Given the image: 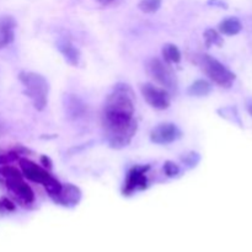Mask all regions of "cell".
I'll use <instances>...</instances> for the list:
<instances>
[{
  "mask_svg": "<svg viewBox=\"0 0 252 252\" xmlns=\"http://www.w3.org/2000/svg\"><path fill=\"white\" fill-rule=\"evenodd\" d=\"M134 101L129 86L118 84L106 98L102 110V129L107 144L112 149H123L137 133Z\"/></svg>",
  "mask_w": 252,
  "mask_h": 252,
  "instance_id": "6da1fadb",
  "label": "cell"
},
{
  "mask_svg": "<svg viewBox=\"0 0 252 252\" xmlns=\"http://www.w3.org/2000/svg\"><path fill=\"white\" fill-rule=\"evenodd\" d=\"M20 81L25 88V94L32 101L37 111H43L48 103L49 86L44 76L33 71H22L19 75Z\"/></svg>",
  "mask_w": 252,
  "mask_h": 252,
  "instance_id": "7a4b0ae2",
  "label": "cell"
},
{
  "mask_svg": "<svg viewBox=\"0 0 252 252\" xmlns=\"http://www.w3.org/2000/svg\"><path fill=\"white\" fill-rule=\"evenodd\" d=\"M199 64H201L202 69L207 74V76L221 88H231L233 83L235 81V74L229 70L224 64H221L220 62L217 61L213 57L208 56V54L201 56Z\"/></svg>",
  "mask_w": 252,
  "mask_h": 252,
  "instance_id": "3957f363",
  "label": "cell"
},
{
  "mask_svg": "<svg viewBox=\"0 0 252 252\" xmlns=\"http://www.w3.org/2000/svg\"><path fill=\"white\" fill-rule=\"evenodd\" d=\"M147 70L148 74L159 85L164 86V89H167V90H174V89H176V76H175L174 71L171 70V68H170L166 62L164 63L159 58L150 59L147 65Z\"/></svg>",
  "mask_w": 252,
  "mask_h": 252,
  "instance_id": "277c9868",
  "label": "cell"
},
{
  "mask_svg": "<svg viewBox=\"0 0 252 252\" xmlns=\"http://www.w3.org/2000/svg\"><path fill=\"white\" fill-rule=\"evenodd\" d=\"M150 169L149 165H137L128 171L126 181L122 187L123 196H132L134 192L143 191L148 189V177L147 172Z\"/></svg>",
  "mask_w": 252,
  "mask_h": 252,
  "instance_id": "5b68a950",
  "label": "cell"
},
{
  "mask_svg": "<svg viewBox=\"0 0 252 252\" xmlns=\"http://www.w3.org/2000/svg\"><path fill=\"white\" fill-rule=\"evenodd\" d=\"M140 91L144 100L155 110L162 111L170 107L171 100H170L169 93L165 89L147 83L140 85Z\"/></svg>",
  "mask_w": 252,
  "mask_h": 252,
  "instance_id": "8992f818",
  "label": "cell"
},
{
  "mask_svg": "<svg viewBox=\"0 0 252 252\" xmlns=\"http://www.w3.org/2000/svg\"><path fill=\"white\" fill-rule=\"evenodd\" d=\"M181 137V129L174 123H160L150 133V140L159 145L171 144Z\"/></svg>",
  "mask_w": 252,
  "mask_h": 252,
  "instance_id": "52a82bcc",
  "label": "cell"
},
{
  "mask_svg": "<svg viewBox=\"0 0 252 252\" xmlns=\"http://www.w3.org/2000/svg\"><path fill=\"white\" fill-rule=\"evenodd\" d=\"M19 164L25 177H27L31 181L37 182V184H41L43 187H46L54 179L46 169L38 166V165L34 164L31 160L26 159V158H21L19 160Z\"/></svg>",
  "mask_w": 252,
  "mask_h": 252,
  "instance_id": "ba28073f",
  "label": "cell"
},
{
  "mask_svg": "<svg viewBox=\"0 0 252 252\" xmlns=\"http://www.w3.org/2000/svg\"><path fill=\"white\" fill-rule=\"evenodd\" d=\"M6 189H9L10 193L24 206H29L34 202V193L31 187L24 181L22 177H15V179L6 180L4 182Z\"/></svg>",
  "mask_w": 252,
  "mask_h": 252,
  "instance_id": "9c48e42d",
  "label": "cell"
},
{
  "mask_svg": "<svg viewBox=\"0 0 252 252\" xmlns=\"http://www.w3.org/2000/svg\"><path fill=\"white\" fill-rule=\"evenodd\" d=\"M57 204H61L64 207H74L78 206L81 201V191L79 187L74 186L71 184L62 185L61 192L58 196L53 199Z\"/></svg>",
  "mask_w": 252,
  "mask_h": 252,
  "instance_id": "30bf717a",
  "label": "cell"
},
{
  "mask_svg": "<svg viewBox=\"0 0 252 252\" xmlns=\"http://www.w3.org/2000/svg\"><path fill=\"white\" fill-rule=\"evenodd\" d=\"M57 48L61 52L63 58L71 66H78L80 63V51L68 38H59L57 41Z\"/></svg>",
  "mask_w": 252,
  "mask_h": 252,
  "instance_id": "8fae6325",
  "label": "cell"
},
{
  "mask_svg": "<svg viewBox=\"0 0 252 252\" xmlns=\"http://www.w3.org/2000/svg\"><path fill=\"white\" fill-rule=\"evenodd\" d=\"M16 21L10 15L0 16V49L9 46L15 38Z\"/></svg>",
  "mask_w": 252,
  "mask_h": 252,
  "instance_id": "7c38bea8",
  "label": "cell"
},
{
  "mask_svg": "<svg viewBox=\"0 0 252 252\" xmlns=\"http://www.w3.org/2000/svg\"><path fill=\"white\" fill-rule=\"evenodd\" d=\"M64 110L70 120H79L86 112V105L76 95H66L64 98Z\"/></svg>",
  "mask_w": 252,
  "mask_h": 252,
  "instance_id": "4fadbf2b",
  "label": "cell"
},
{
  "mask_svg": "<svg viewBox=\"0 0 252 252\" xmlns=\"http://www.w3.org/2000/svg\"><path fill=\"white\" fill-rule=\"evenodd\" d=\"M29 153L30 150L21 147V145H16V147L10 148L7 150H0V166L9 165L10 162L15 161V160H20L21 155L29 154Z\"/></svg>",
  "mask_w": 252,
  "mask_h": 252,
  "instance_id": "5bb4252c",
  "label": "cell"
},
{
  "mask_svg": "<svg viewBox=\"0 0 252 252\" xmlns=\"http://www.w3.org/2000/svg\"><path fill=\"white\" fill-rule=\"evenodd\" d=\"M219 31L225 36H235L243 30V24L238 17H228L219 24Z\"/></svg>",
  "mask_w": 252,
  "mask_h": 252,
  "instance_id": "9a60e30c",
  "label": "cell"
},
{
  "mask_svg": "<svg viewBox=\"0 0 252 252\" xmlns=\"http://www.w3.org/2000/svg\"><path fill=\"white\" fill-rule=\"evenodd\" d=\"M189 94L191 96H196V97H203L211 94L212 91V85L207 80L203 79H199L196 80L194 83L191 84V86L189 88Z\"/></svg>",
  "mask_w": 252,
  "mask_h": 252,
  "instance_id": "2e32d148",
  "label": "cell"
},
{
  "mask_svg": "<svg viewBox=\"0 0 252 252\" xmlns=\"http://www.w3.org/2000/svg\"><path fill=\"white\" fill-rule=\"evenodd\" d=\"M162 57L167 64H177L181 61V52L177 46L172 43H166L162 47Z\"/></svg>",
  "mask_w": 252,
  "mask_h": 252,
  "instance_id": "e0dca14e",
  "label": "cell"
},
{
  "mask_svg": "<svg viewBox=\"0 0 252 252\" xmlns=\"http://www.w3.org/2000/svg\"><path fill=\"white\" fill-rule=\"evenodd\" d=\"M204 41H206V46L211 47V46H219L220 47L223 44V38L220 37V34L216 31L214 29H208L206 30L203 34Z\"/></svg>",
  "mask_w": 252,
  "mask_h": 252,
  "instance_id": "ac0fdd59",
  "label": "cell"
},
{
  "mask_svg": "<svg viewBox=\"0 0 252 252\" xmlns=\"http://www.w3.org/2000/svg\"><path fill=\"white\" fill-rule=\"evenodd\" d=\"M160 6H161V0H140L139 5H138V7L145 14L157 12Z\"/></svg>",
  "mask_w": 252,
  "mask_h": 252,
  "instance_id": "d6986e66",
  "label": "cell"
},
{
  "mask_svg": "<svg viewBox=\"0 0 252 252\" xmlns=\"http://www.w3.org/2000/svg\"><path fill=\"white\" fill-rule=\"evenodd\" d=\"M164 172L167 177H176L180 175L179 165L174 161H166L164 164Z\"/></svg>",
  "mask_w": 252,
  "mask_h": 252,
  "instance_id": "ffe728a7",
  "label": "cell"
},
{
  "mask_svg": "<svg viewBox=\"0 0 252 252\" xmlns=\"http://www.w3.org/2000/svg\"><path fill=\"white\" fill-rule=\"evenodd\" d=\"M182 162H184L185 165H187L189 167H194L197 166V164L199 162V160H201V158H199V155L197 154V153H189V154H186L184 158H182Z\"/></svg>",
  "mask_w": 252,
  "mask_h": 252,
  "instance_id": "44dd1931",
  "label": "cell"
},
{
  "mask_svg": "<svg viewBox=\"0 0 252 252\" xmlns=\"http://www.w3.org/2000/svg\"><path fill=\"white\" fill-rule=\"evenodd\" d=\"M0 211L1 212H14L15 211V204L14 202L10 201L6 197L0 198Z\"/></svg>",
  "mask_w": 252,
  "mask_h": 252,
  "instance_id": "7402d4cb",
  "label": "cell"
},
{
  "mask_svg": "<svg viewBox=\"0 0 252 252\" xmlns=\"http://www.w3.org/2000/svg\"><path fill=\"white\" fill-rule=\"evenodd\" d=\"M41 162L46 169H52V160L49 159L47 155H42L41 157Z\"/></svg>",
  "mask_w": 252,
  "mask_h": 252,
  "instance_id": "603a6c76",
  "label": "cell"
},
{
  "mask_svg": "<svg viewBox=\"0 0 252 252\" xmlns=\"http://www.w3.org/2000/svg\"><path fill=\"white\" fill-rule=\"evenodd\" d=\"M208 5H214V6H220V7H225V2H223L221 0H209Z\"/></svg>",
  "mask_w": 252,
  "mask_h": 252,
  "instance_id": "cb8c5ba5",
  "label": "cell"
},
{
  "mask_svg": "<svg viewBox=\"0 0 252 252\" xmlns=\"http://www.w3.org/2000/svg\"><path fill=\"white\" fill-rule=\"evenodd\" d=\"M101 5H110L111 2H113L115 0H97Z\"/></svg>",
  "mask_w": 252,
  "mask_h": 252,
  "instance_id": "d4e9b609",
  "label": "cell"
},
{
  "mask_svg": "<svg viewBox=\"0 0 252 252\" xmlns=\"http://www.w3.org/2000/svg\"><path fill=\"white\" fill-rule=\"evenodd\" d=\"M2 132H4V129H2V126L1 125H0V134H1V133Z\"/></svg>",
  "mask_w": 252,
  "mask_h": 252,
  "instance_id": "484cf974",
  "label": "cell"
},
{
  "mask_svg": "<svg viewBox=\"0 0 252 252\" xmlns=\"http://www.w3.org/2000/svg\"><path fill=\"white\" fill-rule=\"evenodd\" d=\"M250 112L252 113V106H251V107H250Z\"/></svg>",
  "mask_w": 252,
  "mask_h": 252,
  "instance_id": "4316f807",
  "label": "cell"
}]
</instances>
